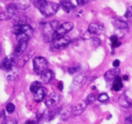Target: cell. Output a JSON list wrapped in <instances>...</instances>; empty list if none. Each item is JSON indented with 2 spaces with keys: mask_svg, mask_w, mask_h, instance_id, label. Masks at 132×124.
<instances>
[{
  "mask_svg": "<svg viewBox=\"0 0 132 124\" xmlns=\"http://www.w3.org/2000/svg\"><path fill=\"white\" fill-rule=\"evenodd\" d=\"M34 5L39 10L43 15L46 17L55 15L59 9V4L45 0H36L34 1Z\"/></svg>",
  "mask_w": 132,
  "mask_h": 124,
  "instance_id": "cell-1",
  "label": "cell"
},
{
  "mask_svg": "<svg viewBox=\"0 0 132 124\" xmlns=\"http://www.w3.org/2000/svg\"><path fill=\"white\" fill-rule=\"evenodd\" d=\"M41 26V33L45 42L54 41L55 39L57 38L56 32L59 27V23L57 20H53L46 23H43Z\"/></svg>",
  "mask_w": 132,
  "mask_h": 124,
  "instance_id": "cell-2",
  "label": "cell"
},
{
  "mask_svg": "<svg viewBox=\"0 0 132 124\" xmlns=\"http://www.w3.org/2000/svg\"><path fill=\"white\" fill-rule=\"evenodd\" d=\"M13 32L18 41H28L34 34V30L29 25H14Z\"/></svg>",
  "mask_w": 132,
  "mask_h": 124,
  "instance_id": "cell-3",
  "label": "cell"
},
{
  "mask_svg": "<svg viewBox=\"0 0 132 124\" xmlns=\"http://www.w3.org/2000/svg\"><path fill=\"white\" fill-rule=\"evenodd\" d=\"M47 66V60L43 57H36L33 59L34 71L37 74L42 75L46 71Z\"/></svg>",
  "mask_w": 132,
  "mask_h": 124,
  "instance_id": "cell-4",
  "label": "cell"
},
{
  "mask_svg": "<svg viewBox=\"0 0 132 124\" xmlns=\"http://www.w3.org/2000/svg\"><path fill=\"white\" fill-rule=\"evenodd\" d=\"M71 40L69 36H64L55 39L50 45V50L52 51L61 50L67 47L70 43Z\"/></svg>",
  "mask_w": 132,
  "mask_h": 124,
  "instance_id": "cell-5",
  "label": "cell"
},
{
  "mask_svg": "<svg viewBox=\"0 0 132 124\" xmlns=\"http://www.w3.org/2000/svg\"><path fill=\"white\" fill-rule=\"evenodd\" d=\"M61 100V96L56 92H51L45 98V105L48 109L56 107Z\"/></svg>",
  "mask_w": 132,
  "mask_h": 124,
  "instance_id": "cell-6",
  "label": "cell"
},
{
  "mask_svg": "<svg viewBox=\"0 0 132 124\" xmlns=\"http://www.w3.org/2000/svg\"><path fill=\"white\" fill-rule=\"evenodd\" d=\"M18 10L16 6L14 4V3H11L8 6H6V9L5 11H2L0 14V19L1 20H9L11 19L14 14H15V12Z\"/></svg>",
  "mask_w": 132,
  "mask_h": 124,
  "instance_id": "cell-7",
  "label": "cell"
},
{
  "mask_svg": "<svg viewBox=\"0 0 132 124\" xmlns=\"http://www.w3.org/2000/svg\"><path fill=\"white\" fill-rule=\"evenodd\" d=\"M15 56L14 55L9 56L3 59L1 63V68L6 72L12 69L13 67L16 66L15 62Z\"/></svg>",
  "mask_w": 132,
  "mask_h": 124,
  "instance_id": "cell-8",
  "label": "cell"
},
{
  "mask_svg": "<svg viewBox=\"0 0 132 124\" xmlns=\"http://www.w3.org/2000/svg\"><path fill=\"white\" fill-rule=\"evenodd\" d=\"M86 80H87V78L86 76L83 74L79 75L78 76L73 79V81L71 84L70 90L72 91H75V90L79 89L85 83Z\"/></svg>",
  "mask_w": 132,
  "mask_h": 124,
  "instance_id": "cell-9",
  "label": "cell"
},
{
  "mask_svg": "<svg viewBox=\"0 0 132 124\" xmlns=\"http://www.w3.org/2000/svg\"><path fill=\"white\" fill-rule=\"evenodd\" d=\"M73 23L72 22H64L63 24L59 25V28H57L56 32V34L57 37L64 36V34L68 33V32L73 29Z\"/></svg>",
  "mask_w": 132,
  "mask_h": 124,
  "instance_id": "cell-10",
  "label": "cell"
},
{
  "mask_svg": "<svg viewBox=\"0 0 132 124\" xmlns=\"http://www.w3.org/2000/svg\"><path fill=\"white\" fill-rule=\"evenodd\" d=\"M73 107L71 105H67L61 107V111L59 114V118L61 120L65 121L68 120L73 112Z\"/></svg>",
  "mask_w": 132,
  "mask_h": 124,
  "instance_id": "cell-11",
  "label": "cell"
},
{
  "mask_svg": "<svg viewBox=\"0 0 132 124\" xmlns=\"http://www.w3.org/2000/svg\"><path fill=\"white\" fill-rule=\"evenodd\" d=\"M88 31L90 34H102L105 32L104 27L101 25H99L96 23H93L89 25Z\"/></svg>",
  "mask_w": 132,
  "mask_h": 124,
  "instance_id": "cell-12",
  "label": "cell"
},
{
  "mask_svg": "<svg viewBox=\"0 0 132 124\" xmlns=\"http://www.w3.org/2000/svg\"><path fill=\"white\" fill-rule=\"evenodd\" d=\"M27 43L28 41H18V43L14 49V54H13L15 58H18L22 55V54L27 49Z\"/></svg>",
  "mask_w": 132,
  "mask_h": 124,
  "instance_id": "cell-13",
  "label": "cell"
},
{
  "mask_svg": "<svg viewBox=\"0 0 132 124\" xmlns=\"http://www.w3.org/2000/svg\"><path fill=\"white\" fill-rule=\"evenodd\" d=\"M46 92H47V90H46V88L41 86L39 89H37L33 94L34 99L36 102H42L44 98H45V96H46Z\"/></svg>",
  "mask_w": 132,
  "mask_h": 124,
  "instance_id": "cell-14",
  "label": "cell"
},
{
  "mask_svg": "<svg viewBox=\"0 0 132 124\" xmlns=\"http://www.w3.org/2000/svg\"><path fill=\"white\" fill-rule=\"evenodd\" d=\"M120 72V69L119 68H114L106 71L104 74V79L106 81H112L116 79L117 76H119Z\"/></svg>",
  "mask_w": 132,
  "mask_h": 124,
  "instance_id": "cell-15",
  "label": "cell"
},
{
  "mask_svg": "<svg viewBox=\"0 0 132 124\" xmlns=\"http://www.w3.org/2000/svg\"><path fill=\"white\" fill-rule=\"evenodd\" d=\"M88 104L86 103V102H82L81 103H79L78 105L76 106V107L73 108V112H72V114L75 116H80V115L82 114L86 110V107H87Z\"/></svg>",
  "mask_w": 132,
  "mask_h": 124,
  "instance_id": "cell-16",
  "label": "cell"
},
{
  "mask_svg": "<svg viewBox=\"0 0 132 124\" xmlns=\"http://www.w3.org/2000/svg\"><path fill=\"white\" fill-rule=\"evenodd\" d=\"M5 72H6L5 73L6 74L5 76H6V80H9V81H14L15 79H16L18 78L19 73V71L18 67H17V66H15L12 69L6 71Z\"/></svg>",
  "mask_w": 132,
  "mask_h": 124,
  "instance_id": "cell-17",
  "label": "cell"
},
{
  "mask_svg": "<svg viewBox=\"0 0 132 124\" xmlns=\"http://www.w3.org/2000/svg\"><path fill=\"white\" fill-rule=\"evenodd\" d=\"M112 23L115 26V27L118 29H126L128 28V25L126 22L120 19H117V18H114L112 20Z\"/></svg>",
  "mask_w": 132,
  "mask_h": 124,
  "instance_id": "cell-18",
  "label": "cell"
},
{
  "mask_svg": "<svg viewBox=\"0 0 132 124\" xmlns=\"http://www.w3.org/2000/svg\"><path fill=\"white\" fill-rule=\"evenodd\" d=\"M53 77H54V73L52 71L48 70L41 75V80L44 83H48L52 80Z\"/></svg>",
  "mask_w": 132,
  "mask_h": 124,
  "instance_id": "cell-19",
  "label": "cell"
},
{
  "mask_svg": "<svg viewBox=\"0 0 132 124\" xmlns=\"http://www.w3.org/2000/svg\"><path fill=\"white\" fill-rule=\"evenodd\" d=\"M123 87V83L122 82L121 78L119 76H117L113 80V85H112V90L115 91H119Z\"/></svg>",
  "mask_w": 132,
  "mask_h": 124,
  "instance_id": "cell-20",
  "label": "cell"
},
{
  "mask_svg": "<svg viewBox=\"0 0 132 124\" xmlns=\"http://www.w3.org/2000/svg\"><path fill=\"white\" fill-rule=\"evenodd\" d=\"M13 3L16 6L18 10H19V9L24 10V9H28L30 5V1H16Z\"/></svg>",
  "mask_w": 132,
  "mask_h": 124,
  "instance_id": "cell-21",
  "label": "cell"
},
{
  "mask_svg": "<svg viewBox=\"0 0 132 124\" xmlns=\"http://www.w3.org/2000/svg\"><path fill=\"white\" fill-rule=\"evenodd\" d=\"M60 5L62 6L63 10L67 12H70L72 10L75 9V5L72 4L70 1H61Z\"/></svg>",
  "mask_w": 132,
  "mask_h": 124,
  "instance_id": "cell-22",
  "label": "cell"
},
{
  "mask_svg": "<svg viewBox=\"0 0 132 124\" xmlns=\"http://www.w3.org/2000/svg\"><path fill=\"white\" fill-rule=\"evenodd\" d=\"M119 105L122 107L125 108H128L130 106V103L128 100V98L125 94H122L119 98Z\"/></svg>",
  "mask_w": 132,
  "mask_h": 124,
  "instance_id": "cell-23",
  "label": "cell"
},
{
  "mask_svg": "<svg viewBox=\"0 0 132 124\" xmlns=\"http://www.w3.org/2000/svg\"><path fill=\"white\" fill-rule=\"evenodd\" d=\"M41 87V83H40L39 81H34L32 83V84L30 86V90L31 92L34 93L38 89H39Z\"/></svg>",
  "mask_w": 132,
  "mask_h": 124,
  "instance_id": "cell-24",
  "label": "cell"
},
{
  "mask_svg": "<svg viewBox=\"0 0 132 124\" xmlns=\"http://www.w3.org/2000/svg\"><path fill=\"white\" fill-rule=\"evenodd\" d=\"M32 56V54H31V53H29V54H27V55L24 56V57H23V58H22L21 59H20L19 63H18V65H19V67H24V65L26 64V63L28 61V60L29 59V58H30Z\"/></svg>",
  "mask_w": 132,
  "mask_h": 124,
  "instance_id": "cell-25",
  "label": "cell"
},
{
  "mask_svg": "<svg viewBox=\"0 0 132 124\" xmlns=\"http://www.w3.org/2000/svg\"><path fill=\"white\" fill-rule=\"evenodd\" d=\"M98 100L99 102H102V103H106L109 102L110 98L108 94H106V93H103V94H101L99 96V97H98Z\"/></svg>",
  "mask_w": 132,
  "mask_h": 124,
  "instance_id": "cell-26",
  "label": "cell"
},
{
  "mask_svg": "<svg viewBox=\"0 0 132 124\" xmlns=\"http://www.w3.org/2000/svg\"><path fill=\"white\" fill-rule=\"evenodd\" d=\"M96 99H97L96 96H95L94 94H89V95L88 96L85 102H86V103H87L88 105L91 104V103H94V102L96 100Z\"/></svg>",
  "mask_w": 132,
  "mask_h": 124,
  "instance_id": "cell-27",
  "label": "cell"
},
{
  "mask_svg": "<svg viewBox=\"0 0 132 124\" xmlns=\"http://www.w3.org/2000/svg\"><path fill=\"white\" fill-rule=\"evenodd\" d=\"M6 110L9 113L12 114L15 111V105L12 103H9L6 106Z\"/></svg>",
  "mask_w": 132,
  "mask_h": 124,
  "instance_id": "cell-28",
  "label": "cell"
},
{
  "mask_svg": "<svg viewBox=\"0 0 132 124\" xmlns=\"http://www.w3.org/2000/svg\"><path fill=\"white\" fill-rule=\"evenodd\" d=\"M125 16L126 17L127 19H132V6H129L127 9L126 13L125 14Z\"/></svg>",
  "mask_w": 132,
  "mask_h": 124,
  "instance_id": "cell-29",
  "label": "cell"
},
{
  "mask_svg": "<svg viewBox=\"0 0 132 124\" xmlns=\"http://www.w3.org/2000/svg\"><path fill=\"white\" fill-rule=\"evenodd\" d=\"M92 44L94 47H97L101 45V40L97 37H92Z\"/></svg>",
  "mask_w": 132,
  "mask_h": 124,
  "instance_id": "cell-30",
  "label": "cell"
},
{
  "mask_svg": "<svg viewBox=\"0 0 132 124\" xmlns=\"http://www.w3.org/2000/svg\"><path fill=\"white\" fill-rule=\"evenodd\" d=\"M81 37L85 39H89L91 37V34L88 31H87V32H81Z\"/></svg>",
  "mask_w": 132,
  "mask_h": 124,
  "instance_id": "cell-31",
  "label": "cell"
},
{
  "mask_svg": "<svg viewBox=\"0 0 132 124\" xmlns=\"http://www.w3.org/2000/svg\"><path fill=\"white\" fill-rule=\"evenodd\" d=\"M79 68V67H70V68L68 69V72L70 74H73L76 73V72L78 71Z\"/></svg>",
  "mask_w": 132,
  "mask_h": 124,
  "instance_id": "cell-32",
  "label": "cell"
},
{
  "mask_svg": "<svg viewBox=\"0 0 132 124\" xmlns=\"http://www.w3.org/2000/svg\"><path fill=\"white\" fill-rule=\"evenodd\" d=\"M120 65V61L119 59H116L113 62V66L116 68H118L119 66Z\"/></svg>",
  "mask_w": 132,
  "mask_h": 124,
  "instance_id": "cell-33",
  "label": "cell"
},
{
  "mask_svg": "<svg viewBox=\"0 0 132 124\" xmlns=\"http://www.w3.org/2000/svg\"><path fill=\"white\" fill-rule=\"evenodd\" d=\"M110 40L112 43H115V42H116V41H118V38H117V37L116 36H112L110 37Z\"/></svg>",
  "mask_w": 132,
  "mask_h": 124,
  "instance_id": "cell-34",
  "label": "cell"
},
{
  "mask_svg": "<svg viewBox=\"0 0 132 124\" xmlns=\"http://www.w3.org/2000/svg\"><path fill=\"white\" fill-rule=\"evenodd\" d=\"M88 3V1H85V0H79L77 1V3L80 6H82V5H85V4H86Z\"/></svg>",
  "mask_w": 132,
  "mask_h": 124,
  "instance_id": "cell-35",
  "label": "cell"
},
{
  "mask_svg": "<svg viewBox=\"0 0 132 124\" xmlns=\"http://www.w3.org/2000/svg\"><path fill=\"white\" fill-rule=\"evenodd\" d=\"M125 124H132V116H130L128 118L126 119V120L125 121Z\"/></svg>",
  "mask_w": 132,
  "mask_h": 124,
  "instance_id": "cell-36",
  "label": "cell"
},
{
  "mask_svg": "<svg viewBox=\"0 0 132 124\" xmlns=\"http://www.w3.org/2000/svg\"><path fill=\"white\" fill-rule=\"evenodd\" d=\"M121 45V43L120 42V41H116V42L112 43V47H114V48L118 47H119Z\"/></svg>",
  "mask_w": 132,
  "mask_h": 124,
  "instance_id": "cell-37",
  "label": "cell"
},
{
  "mask_svg": "<svg viewBox=\"0 0 132 124\" xmlns=\"http://www.w3.org/2000/svg\"><path fill=\"white\" fill-rule=\"evenodd\" d=\"M57 87L58 89H59V90H63V82H61V81H60V82L58 83L57 84Z\"/></svg>",
  "mask_w": 132,
  "mask_h": 124,
  "instance_id": "cell-38",
  "label": "cell"
},
{
  "mask_svg": "<svg viewBox=\"0 0 132 124\" xmlns=\"http://www.w3.org/2000/svg\"><path fill=\"white\" fill-rule=\"evenodd\" d=\"M5 124H17L16 122L14 120H9V121H6Z\"/></svg>",
  "mask_w": 132,
  "mask_h": 124,
  "instance_id": "cell-39",
  "label": "cell"
},
{
  "mask_svg": "<svg viewBox=\"0 0 132 124\" xmlns=\"http://www.w3.org/2000/svg\"><path fill=\"white\" fill-rule=\"evenodd\" d=\"M24 124H36V123L34 121H32V120H28V121H26V122L24 123Z\"/></svg>",
  "mask_w": 132,
  "mask_h": 124,
  "instance_id": "cell-40",
  "label": "cell"
},
{
  "mask_svg": "<svg viewBox=\"0 0 132 124\" xmlns=\"http://www.w3.org/2000/svg\"><path fill=\"white\" fill-rule=\"evenodd\" d=\"M123 80H128V76L127 75H124L123 76Z\"/></svg>",
  "mask_w": 132,
  "mask_h": 124,
  "instance_id": "cell-41",
  "label": "cell"
}]
</instances>
